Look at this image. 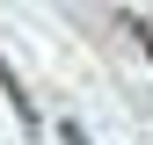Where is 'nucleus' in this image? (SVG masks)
I'll use <instances>...</instances> for the list:
<instances>
[{
  "label": "nucleus",
  "instance_id": "f257e3e1",
  "mask_svg": "<svg viewBox=\"0 0 153 145\" xmlns=\"http://www.w3.org/2000/svg\"><path fill=\"white\" fill-rule=\"evenodd\" d=\"M59 138H66V145H88V138H80V123H59Z\"/></svg>",
  "mask_w": 153,
  "mask_h": 145
}]
</instances>
